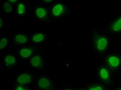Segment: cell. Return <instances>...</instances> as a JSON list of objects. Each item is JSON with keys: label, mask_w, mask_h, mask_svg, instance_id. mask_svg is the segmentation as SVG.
Returning a JSON list of instances; mask_svg holds the SVG:
<instances>
[{"label": "cell", "mask_w": 121, "mask_h": 90, "mask_svg": "<svg viewBox=\"0 0 121 90\" xmlns=\"http://www.w3.org/2000/svg\"><path fill=\"white\" fill-rule=\"evenodd\" d=\"M70 90V89H66V90Z\"/></svg>", "instance_id": "23"}, {"label": "cell", "mask_w": 121, "mask_h": 90, "mask_svg": "<svg viewBox=\"0 0 121 90\" xmlns=\"http://www.w3.org/2000/svg\"><path fill=\"white\" fill-rule=\"evenodd\" d=\"M3 18L1 17L0 18V27L1 28H3Z\"/></svg>", "instance_id": "21"}, {"label": "cell", "mask_w": 121, "mask_h": 90, "mask_svg": "<svg viewBox=\"0 0 121 90\" xmlns=\"http://www.w3.org/2000/svg\"><path fill=\"white\" fill-rule=\"evenodd\" d=\"M18 63L17 56L13 54H7L2 59V64L7 68L13 67Z\"/></svg>", "instance_id": "7"}, {"label": "cell", "mask_w": 121, "mask_h": 90, "mask_svg": "<svg viewBox=\"0 0 121 90\" xmlns=\"http://www.w3.org/2000/svg\"><path fill=\"white\" fill-rule=\"evenodd\" d=\"M110 31L113 33L121 32V16L117 18L110 25Z\"/></svg>", "instance_id": "14"}, {"label": "cell", "mask_w": 121, "mask_h": 90, "mask_svg": "<svg viewBox=\"0 0 121 90\" xmlns=\"http://www.w3.org/2000/svg\"><path fill=\"white\" fill-rule=\"evenodd\" d=\"M10 42V39L6 36H3L0 38V51H2L6 48Z\"/></svg>", "instance_id": "16"}, {"label": "cell", "mask_w": 121, "mask_h": 90, "mask_svg": "<svg viewBox=\"0 0 121 90\" xmlns=\"http://www.w3.org/2000/svg\"><path fill=\"white\" fill-rule=\"evenodd\" d=\"M30 90L29 88H26V87L25 90Z\"/></svg>", "instance_id": "22"}, {"label": "cell", "mask_w": 121, "mask_h": 90, "mask_svg": "<svg viewBox=\"0 0 121 90\" xmlns=\"http://www.w3.org/2000/svg\"><path fill=\"white\" fill-rule=\"evenodd\" d=\"M27 5L22 2H20L16 5V15L20 17H25L27 15Z\"/></svg>", "instance_id": "13"}, {"label": "cell", "mask_w": 121, "mask_h": 90, "mask_svg": "<svg viewBox=\"0 0 121 90\" xmlns=\"http://www.w3.org/2000/svg\"><path fill=\"white\" fill-rule=\"evenodd\" d=\"M109 46L108 37L103 35L96 36L94 40V47L96 51L98 53H103L106 51Z\"/></svg>", "instance_id": "2"}, {"label": "cell", "mask_w": 121, "mask_h": 90, "mask_svg": "<svg viewBox=\"0 0 121 90\" xmlns=\"http://www.w3.org/2000/svg\"><path fill=\"white\" fill-rule=\"evenodd\" d=\"M15 82L16 85L26 86L31 83L33 80V76L27 73H20L15 77Z\"/></svg>", "instance_id": "5"}, {"label": "cell", "mask_w": 121, "mask_h": 90, "mask_svg": "<svg viewBox=\"0 0 121 90\" xmlns=\"http://www.w3.org/2000/svg\"><path fill=\"white\" fill-rule=\"evenodd\" d=\"M51 81L47 77L39 78L36 81V88L40 90H47L51 89Z\"/></svg>", "instance_id": "10"}, {"label": "cell", "mask_w": 121, "mask_h": 90, "mask_svg": "<svg viewBox=\"0 0 121 90\" xmlns=\"http://www.w3.org/2000/svg\"><path fill=\"white\" fill-rule=\"evenodd\" d=\"M1 8L3 12L7 14H10L12 13L13 10V5L11 4L9 1H4L1 5Z\"/></svg>", "instance_id": "15"}, {"label": "cell", "mask_w": 121, "mask_h": 90, "mask_svg": "<svg viewBox=\"0 0 121 90\" xmlns=\"http://www.w3.org/2000/svg\"><path fill=\"white\" fill-rule=\"evenodd\" d=\"M43 3L45 5H51L54 3L55 1L53 0H49V1H42Z\"/></svg>", "instance_id": "19"}, {"label": "cell", "mask_w": 121, "mask_h": 90, "mask_svg": "<svg viewBox=\"0 0 121 90\" xmlns=\"http://www.w3.org/2000/svg\"><path fill=\"white\" fill-rule=\"evenodd\" d=\"M9 2H10L11 4H12L13 5V4H18L19 2H20V1H16V0H13H13H10V1H9Z\"/></svg>", "instance_id": "20"}, {"label": "cell", "mask_w": 121, "mask_h": 90, "mask_svg": "<svg viewBox=\"0 0 121 90\" xmlns=\"http://www.w3.org/2000/svg\"><path fill=\"white\" fill-rule=\"evenodd\" d=\"M26 87L23 86L21 85H16L14 88L13 89V90H25Z\"/></svg>", "instance_id": "18"}, {"label": "cell", "mask_w": 121, "mask_h": 90, "mask_svg": "<svg viewBox=\"0 0 121 90\" xmlns=\"http://www.w3.org/2000/svg\"><path fill=\"white\" fill-rule=\"evenodd\" d=\"M47 37L45 34L42 31L35 32L31 37V41L35 45H40L46 42Z\"/></svg>", "instance_id": "9"}, {"label": "cell", "mask_w": 121, "mask_h": 90, "mask_svg": "<svg viewBox=\"0 0 121 90\" xmlns=\"http://www.w3.org/2000/svg\"><path fill=\"white\" fill-rule=\"evenodd\" d=\"M30 63L33 69L36 70H42L43 67V59L39 54L33 55L30 60Z\"/></svg>", "instance_id": "8"}, {"label": "cell", "mask_w": 121, "mask_h": 90, "mask_svg": "<svg viewBox=\"0 0 121 90\" xmlns=\"http://www.w3.org/2000/svg\"><path fill=\"white\" fill-rule=\"evenodd\" d=\"M52 90L51 89H48V90Z\"/></svg>", "instance_id": "24"}, {"label": "cell", "mask_w": 121, "mask_h": 90, "mask_svg": "<svg viewBox=\"0 0 121 90\" xmlns=\"http://www.w3.org/2000/svg\"><path fill=\"white\" fill-rule=\"evenodd\" d=\"M18 55L19 58L22 59H31L34 55V50L31 47H22L19 50Z\"/></svg>", "instance_id": "12"}, {"label": "cell", "mask_w": 121, "mask_h": 90, "mask_svg": "<svg viewBox=\"0 0 121 90\" xmlns=\"http://www.w3.org/2000/svg\"><path fill=\"white\" fill-rule=\"evenodd\" d=\"M49 16L53 19H58L63 17L66 12V5L63 3H57L47 8Z\"/></svg>", "instance_id": "1"}, {"label": "cell", "mask_w": 121, "mask_h": 90, "mask_svg": "<svg viewBox=\"0 0 121 90\" xmlns=\"http://www.w3.org/2000/svg\"><path fill=\"white\" fill-rule=\"evenodd\" d=\"M34 16L40 21H48L50 17L48 8L45 6H37L35 7Z\"/></svg>", "instance_id": "4"}, {"label": "cell", "mask_w": 121, "mask_h": 90, "mask_svg": "<svg viewBox=\"0 0 121 90\" xmlns=\"http://www.w3.org/2000/svg\"><path fill=\"white\" fill-rule=\"evenodd\" d=\"M98 75L99 78L101 80L105 82H108L111 77L110 70L108 67L104 66H100L98 68Z\"/></svg>", "instance_id": "11"}, {"label": "cell", "mask_w": 121, "mask_h": 90, "mask_svg": "<svg viewBox=\"0 0 121 90\" xmlns=\"http://www.w3.org/2000/svg\"><path fill=\"white\" fill-rule=\"evenodd\" d=\"M121 90V89H119V90Z\"/></svg>", "instance_id": "25"}, {"label": "cell", "mask_w": 121, "mask_h": 90, "mask_svg": "<svg viewBox=\"0 0 121 90\" xmlns=\"http://www.w3.org/2000/svg\"><path fill=\"white\" fill-rule=\"evenodd\" d=\"M87 90H105V89L103 86L92 85L87 87Z\"/></svg>", "instance_id": "17"}, {"label": "cell", "mask_w": 121, "mask_h": 90, "mask_svg": "<svg viewBox=\"0 0 121 90\" xmlns=\"http://www.w3.org/2000/svg\"><path fill=\"white\" fill-rule=\"evenodd\" d=\"M106 62L108 67L113 70L121 69V57L117 55L110 54L107 57Z\"/></svg>", "instance_id": "3"}, {"label": "cell", "mask_w": 121, "mask_h": 90, "mask_svg": "<svg viewBox=\"0 0 121 90\" xmlns=\"http://www.w3.org/2000/svg\"><path fill=\"white\" fill-rule=\"evenodd\" d=\"M13 43L19 46H26L30 41L29 35L23 32H18L13 35Z\"/></svg>", "instance_id": "6"}]
</instances>
